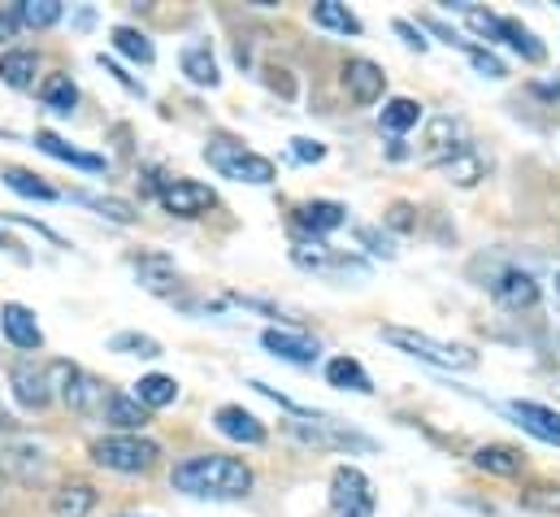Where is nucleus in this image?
<instances>
[{
  "instance_id": "dca6fc26",
  "label": "nucleus",
  "mask_w": 560,
  "mask_h": 517,
  "mask_svg": "<svg viewBox=\"0 0 560 517\" xmlns=\"http://www.w3.org/2000/svg\"><path fill=\"white\" fill-rule=\"evenodd\" d=\"M491 296H496L504 309H535V305H539V279L526 274V270H504V274L491 283Z\"/></svg>"
},
{
  "instance_id": "e433bc0d",
  "label": "nucleus",
  "mask_w": 560,
  "mask_h": 517,
  "mask_svg": "<svg viewBox=\"0 0 560 517\" xmlns=\"http://www.w3.org/2000/svg\"><path fill=\"white\" fill-rule=\"evenodd\" d=\"M74 200L78 205H87V209H96V213H105L109 222H135V205H126V200H113V196H87V192H74Z\"/></svg>"
},
{
  "instance_id": "72a5a7b5",
  "label": "nucleus",
  "mask_w": 560,
  "mask_h": 517,
  "mask_svg": "<svg viewBox=\"0 0 560 517\" xmlns=\"http://www.w3.org/2000/svg\"><path fill=\"white\" fill-rule=\"evenodd\" d=\"M109 353H122V357H144V361H157L161 357V344L153 335H139V331H118L109 340Z\"/></svg>"
},
{
  "instance_id": "c03bdc74",
  "label": "nucleus",
  "mask_w": 560,
  "mask_h": 517,
  "mask_svg": "<svg viewBox=\"0 0 560 517\" xmlns=\"http://www.w3.org/2000/svg\"><path fill=\"white\" fill-rule=\"evenodd\" d=\"M395 35H404V44H409V48H417V52H426V44H430V39L422 35V26H413V22H404V17L395 22Z\"/></svg>"
},
{
  "instance_id": "b1692460",
  "label": "nucleus",
  "mask_w": 560,
  "mask_h": 517,
  "mask_svg": "<svg viewBox=\"0 0 560 517\" xmlns=\"http://www.w3.org/2000/svg\"><path fill=\"white\" fill-rule=\"evenodd\" d=\"M96 509V488L92 483H61L52 492V517H87Z\"/></svg>"
},
{
  "instance_id": "a18cd8bd",
  "label": "nucleus",
  "mask_w": 560,
  "mask_h": 517,
  "mask_svg": "<svg viewBox=\"0 0 560 517\" xmlns=\"http://www.w3.org/2000/svg\"><path fill=\"white\" fill-rule=\"evenodd\" d=\"M100 65H105V74H113L122 87H131V91H139V96H144V83H135V78H131V74H126L118 61H105V57H100Z\"/></svg>"
},
{
  "instance_id": "f3484780",
  "label": "nucleus",
  "mask_w": 560,
  "mask_h": 517,
  "mask_svg": "<svg viewBox=\"0 0 560 517\" xmlns=\"http://www.w3.org/2000/svg\"><path fill=\"white\" fill-rule=\"evenodd\" d=\"M35 148L48 152V157H57V161H65V165H74V170H87V174H105V170H109L105 157L83 152V148H70V144H65L61 135H52V131H35Z\"/></svg>"
},
{
  "instance_id": "5701e85b",
  "label": "nucleus",
  "mask_w": 560,
  "mask_h": 517,
  "mask_svg": "<svg viewBox=\"0 0 560 517\" xmlns=\"http://www.w3.org/2000/svg\"><path fill=\"white\" fill-rule=\"evenodd\" d=\"M422 100H413V96H391V100H382V109H378V122H382V131H391V135H404V131H413L417 122H422Z\"/></svg>"
},
{
  "instance_id": "f704fd0d",
  "label": "nucleus",
  "mask_w": 560,
  "mask_h": 517,
  "mask_svg": "<svg viewBox=\"0 0 560 517\" xmlns=\"http://www.w3.org/2000/svg\"><path fill=\"white\" fill-rule=\"evenodd\" d=\"M0 179H4V187H13L17 196H31V200H57V192H52L39 174H31V170H4Z\"/></svg>"
},
{
  "instance_id": "2eb2a0df",
  "label": "nucleus",
  "mask_w": 560,
  "mask_h": 517,
  "mask_svg": "<svg viewBox=\"0 0 560 517\" xmlns=\"http://www.w3.org/2000/svg\"><path fill=\"white\" fill-rule=\"evenodd\" d=\"M0 331L22 353H39L44 348V331H39V322H35V313L26 305H4L0 309Z\"/></svg>"
},
{
  "instance_id": "de8ad7c7",
  "label": "nucleus",
  "mask_w": 560,
  "mask_h": 517,
  "mask_svg": "<svg viewBox=\"0 0 560 517\" xmlns=\"http://www.w3.org/2000/svg\"><path fill=\"white\" fill-rule=\"evenodd\" d=\"M0 431H17V418H13L4 405H0Z\"/></svg>"
},
{
  "instance_id": "39448f33",
  "label": "nucleus",
  "mask_w": 560,
  "mask_h": 517,
  "mask_svg": "<svg viewBox=\"0 0 560 517\" xmlns=\"http://www.w3.org/2000/svg\"><path fill=\"white\" fill-rule=\"evenodd\" d=\"M92 461L113 475H148L161 461V444L144 435H105L92 444Z\"/></svg>"
},
{
  "instance_id": "4c0bfd02",
  "label": "nucleus",
  "mask_w": 560,
  "mask_h": 517,
  "mask_svg": "<svg viewBox=\"0 0 560 517\" xmlns=\"http://www.w3.org/2000/svg\"><path fill=\"white\" fill-rule=\"evenodd\" d=\"M135 266H139V283L153 287V292H166L174 283V266L166 257H139Z\"/></svg>"
},
{
  "instance_id": "ddd939ff",
  "label": "nucleus",
  "mask_w": 560,
  "mask_h": 517,
  "mask_svg": "<svg viewBox=\"0 0 560 517\" xmlns=\"http://www.w3.org/2000/svg\"><path fill=\"white\" fill-rule=\"evenodd\" d=\"M261 348H266L270 357H279V361H291V366H313L317 353H321L317 340H308V335H300V331H279V327L261 331Z\"/></svg>"
},
{
  "instance_id": "9b49d317",
  "label": "nucleus",
  "mask_w": 560,
  "mask_h": 517,
  "mask_svg": "<svg viewBox=\"0 0 560 517\" xmlns=\"http://www.w3.org/2000/svg\"><path fill=\"white\" fill-rule=\"evenodd\" d=\"M9 387H13V401L22 405V409H48V401H52V387H48V370L44 366H35V361H17V366H9Z\"/></svg>"
},
{
  "instance_id": "f8f14e48",
  "label": "nucleus",
  "mask_w": 560,
  "mask_h": 517,
  "mask_svg": "<svg viewBox=\"0 0 560 517\" xmlns=\"http://www.w3.org/2000/svg\"><path fill=\"white\" fill-rule=\"evenodd\" d=\"M343 87H348V96H352L356 104H374V100H382V91H387V74H382V65L369 61V57H348V65H343Z\"/></svg>"
},
{
  "instance_id": "58836bf2",
  "label": "nucleus",
  "mask_w": 560,
  "mask_h": 517,
  "mask_svg": "<svg viewBox=\"0 0 560 517\" xmlns=\"http://www.w3.org/2000/svg\"><path fill=\"white\" fill-rule=\"evenodd\" d=\"M352 235H356V244H361V248H369V253H374V257H382V261H391V257L400 253V248H395V239H391L387 231H378V226H356Z\"/></svg>"
},
{
  "instance_id": "4be33fe9",
  "label": "nucleus",
  "mask_w": 560,
  "mask_h": 517,
  "mask_svg": "<svg viewBox=\"0 0 560 517\" xmlns=\"http://www.w3.org/2000/svg\"><path fill=\"white\" fill-rule=\"evenodd\" d=\"M326 383L339 387V392H361V396L374 392V379L365 374V366L356 357H330L326 361Z\"/></svg>"
},
{
  "instance_id": "4468645a",
  "label": "nucleus",
  "mask_w": 560,
  "mask_h": 517,
  "mask_svg": "<svg viewBox=\"0 0 560 517\" xmlns=\"http://www.w3.org/2000/svg\"><path fill=\"white\" fill-rule=\"evenodd\" d=\"M214 427H218V435H227L235 444H253V448L266 444V422L257 414H248L244 405H222L214 414Z\"/></svg>"
},
{
  "instance_id": "603ef678",
  "label": "nucleus",
  "mask_w": 560,
  "mask_h": 517,
  "mask_svg": "<svg viewBox=\"0 0 560 517\" xmlns=\"http://www.w3.org/2000/svg\"><path fill=\"white\" fill-rule=\"evenodd\" d=\"M557 292H560V274H557Z\"/></svg>"
},
{
  "instance_id": "49530a36",
  "label": "nucleus",
  "mask_w": 560,
  "mask_h": 517,
  "mask_svg": "<svg viewBox=\"0 0 560 517\" xmlns=\"http://www.w3.org/2000/svg\"><path fill=\"white\" fill-rule=\"evenodd\" d=\"M413 209L409 205H391V226H400V231H409L413 226V218H409Z\"/></svg>"
},
{
  "instance_id": "09e8293b",
  "label": "nucleus",
  "mask_w": 560,
  "mask_h": 517,
  "mask_svg": "<svg viewBox=\"0 0 560 517\" xmlns=\"http://www.w3.org/2000/svg\"><path fill=\"white\" fill-rule=\"evenodd\" d=\"M0 505H4V475H0Z\"/></svg>"
},
{
  "instance_id": "37998d69",
  "label": "nucleus",
  "mask_w": 560,
  "mask_h": 517,
  "mask_svg": "<svg viewBox=\"0 0 560 517\" xmlns=\"http://www.w3.org/2000/svg\"><path fill=\"white\" fill-rule=\"evenodd\" d=\"M291 157L295 161H321L326 157V144H317V139H291Z\"/></svg>"
},
{
  "instance_id": "bb28decb",
  "label": "nucleus",
  "mask_w": 560,
  "mask_h": 517,
  "mask_svg": "<svg viewBox=\"0 0 560 517\" xmlns=\"http://www.w3.org/2000/svg\"><path fill=\"white\" fill-rule=\"evenodd\" d=\"M183 74H187L196 87H218V83H222V70H218V61H214V52H209L205 44L183 48Z\"/></svg>"
},
{
  "instance_id": "6ab92c4d",
  "label": "nucleus",
  "mask_w": 560,
  "mask_h": 517,
  "mask_svg": "<svg viewBox=\"0 0 560 517\" xmlns=\"http://www.w3.org/2000/svg\"><path fill=\"white\" fill-rule=\"evenodd\" d=\"M474 466L496 479H518L526 470V457L513 444H483V448H474Z\"/></svg>"
},
{
  "instance_id": "393cba45",
  "label": "nucleus",
  "mask_w": 560,
  "mask_h": 517,
  "mask_svg": "<svg viewBox=\"0 0 560 517\" xmlns=\"http://www.w3.org/2000/svg\"><path fill=\"white\" fill-rule=\"evenodd\" d=\"M496 39H504L513 52H522L526 61H544L548 57V48H544V39L531 30V26H522L518 17H500V30H496Z\"/></svg>"
},
{
  "instance_id": "9d476101",
  "label": "nucleus",
  "mask_w": 560,
  "mask_h": 517,
  "mask_svg": "<svg viewBox=\"0 0 560 517\" xmlns=\"http://www.w3.org/2000/svg\"><path fill=\"white\" fill-rule=\"evenodd\" d=\"M465 148H474L470 144V131H465V122L461 118H430V126H426V144H422V161L426 165H448L452 157H461Z\"/></svg>"
},
{
  "instance_id": "a211bd4d",
  "label": "nucleus",
  "mask_w": 560,
  "mask_h": 517,
  "mask_svg": "<svg viewBox=\"0 0 560 517\" xmlns=\"http://www.w3.org/2000/svg\"><path fill=\"white\" fill-rule=\"evenodd\" d=\"M295 222L317 239V235H330V231H339L343 222H348V209L339 205V200H304L300 209H295Z\"/></svg>"
},
{
  "instance_id": "8fccbe9b",
  "label": "nucleus",
  "mask_w": 560,
  "mask_h": 517,
  "mask_svg": "<svg viewBox=\"0 0 560 517\" xmlns=\"http://www.w3.org/2000/svg\"><path fill=\"white\" fill-rule=\"evenodd\" d=\"M0 248H13V244H9V239H4V235H0Z\"/></svg>"
},
{
  "instance_id": "c85d7f7f",
  "label": "nucleus",
  "mask_w": 560,
  "mask_h": 517,
  "mask_svg": "<svg viewBox=\"0 0 560 517\" xmlns=\"http://www.w3.org/2000/svg\"><path fill=\"white\" fill-rule=\"evenodd\" d=\"M313 22L321 26V30H339V35H361V17L348 9V4H339V0H317L313 4Z\"/></svg>"
},
{
  "instance_id": "7c9ffc66",
  "label": "nucleus",
  "mask_w": 560,
  "mask_h": 517,
  "mask_svg": "<svg viewBox=\"0 0 560 517\" xmlns=\"http://www.w3.org/2000/svg\"><path fill=\"white\" fill-rule=\"evenodd\" d=\"M0 461H4V470H13L22 483H35V479L44 475V453H39V448L9 444V448H0Z\"/></svg>"
},
{
  "instance_id": "f03ea898",
  "label": "nucleus",
  "mask_w": 560,
  "mask_h": 517,
  "mask_svg": "<svg viewBox=\"0 0 560 517\" xmlns=\"http://www.w3.org/2000/svg\"><path fill=\"white\" fill-rule=\"evenodd\" d=\"M205 161H209L222 179L253 183V187H270V183L279 179V170H275V161H270V157H261V152L244 148L240 139H227V135H218V139H209V144H205Z\"/></svg>"
},
{
  "instance_id": "79ce46f5",
  "label": "nucleus",
  "mask_w": 560,
  "mask_h": 517,
  "mask_svg": "<svg viewBox=\"0 0 560 517\" xmlns=\"http://www.w3.org/2000/svg\"><path fill=\"white\" fill-rule=\"evenodd\" d=\"M531 509H548V514H560V488H535L522 496Z\"/></svg>"
},
{
  "instance_id": "ea45409f",
  "label": "nucleus",
  "mask_w": 560,
  "mask_h": 517,
  "mask_svg": "<svg viewBox=\"0 0 560 517\" xmlns=\"http://www.w3.org/2000/svg\"><path fill=\"white\" fill-rule=\"evenodd\" d=\"M465 57H470V65H474L483 78H504V74H509V70H504V61H500L491 48H478V44H470V48H465Z\"/></svg>"
},
{
  "instance_id": "a19ab883",
  "label": "nucleus",
  "mask_w": 560,
  "mask_h": 517,
  "mask_svg": "<svg viewBox=\"0 0 560 517\" xmlns=\"http://www.w3.org/2000/svg\"><path fill=\"white\" fill-rule=\"evenodd\" d=\"M422 26L430 30V35H439L443 44H452V48H470V39L456 30V26H448V22H439V17H422Z\"/></svg>"
},
{
  "instance_id": "20e7f679",
  "label": "nucleus",
  "mask_w": 560,
  "mask_h": 517,
  "mask_svg": "<svg viewBox=\"0 0 560 517\" xmlns=\"http://www.w3.org/2000/svg\"><path fill=\"white\" fill-rule=\"evenodd\" d=\"M48 387H52L74 414H83V418H100L105 405H109V396H113L100 379H92V374L78 370L74 361H52V366H48Z\"/></svg>"
},
{
  "instance_id": "a878e982",
  "label": "nucleus",
  "mask_w": 560,
  "mask_h": 517,
  "mask_svg": "<svg viewBox=\"0 0 560 517\" xmlns=\"http://www.w3.org/2000/svg\"><path fill=\"white\" fill-rule=\"evenodd\" d=\"M39 100H44V109H52V113L70 118V113H74V104H78V87H74V78H70V74H48V78L39 83Z\"/></svg>"
},
{
  "instance_id": "7ed1b4c3",
  "label": "nucleus",
  "mask_w": 560,
  "mask_h": 517,
  "mask_svg": "<svg viewBox=\"0 0 560 517\" xmlns=\"http://www.w3.org/2000/svg\"><path fill=\"white\" fill-rule=\"evenodd\" d=\"M382 340L426 366H439V370H474L478 366V353L465 348V344H448V340H435L426 331H409V327H382Z\"/></svg>"
},
{
  "instance_id": "f257e3e1",
  "label": "nucleus",
  "mask_w": 560,
  "mask_h": 517,
  "mask_svg": "<svg viewBox=\"0 0 560 517\" xmlns=\"http://www.w3.org/2000/svg\"><path fill=\"white\" fill-rule=\"evenodd\" d=\"M170 483H174V492H183L192 501H244L253 492V470L240 457L200 453V457L179 461Z\"/></svg>"
},
{
  "instance_id": "c9c22d12",
  "label": "nucleus",
  "mask_w": 560,
  "mask_h": 517,
  "mask_svg": "<svg viewBox=\"0 0 560 517\" xmlns=\"http://www.w3.org/2000/svg\"><path fill=\"white\" fill-rule=\"evenodd\" d=\"M443 170L452 174V183H461V187H474V183L487 174V161H483L474 148H465V152H461V157H452Z\"/></svg>"
},
{
  "instance_id": "412c9836",
  "label": "nucleus",
  "mask_w": 560,
  "mask_h": 517,
  "mask_svg": "<svg viewBox=\"0 0 560 517\" xmlns=\"http://www.w3.org/2000/svg\"><path fill=\"white\" fill-rule=\"evenodd\" d=\"M109 427H118L122 435H139L144 427H148V409L135 401V396H122V392H113L109 396V405H105V414H100Z\"/></svg>"
},
{
  "instance_id": "c756f323",
  "label": "nucleus",
  "mask_w": 560,
  "mask_h": 517,
  "mask_svg": "<svg viewBox=\"0 0 560 517\" xmlns=\"http://www.w3.org/2000/svg\"><path fill=\"white\" fill-rule=\"evenodd\" d=\"M35 74H39V57L17 48V52H4L0 57V78L9 87H35Z\"/></svg>"
},
{
  "instance_id": "1a4fd4ad",
  "label": "nucleus",
  "mask_w": 560,
  "mask_h": 517,
  "mask_svg": "<svg viewBox=\"0 0 560 517\" xmlns=\"http://www.w3.org/2000/svg\"><path fill=\"white\" fill-rule=\"evenodd\" d=\"M157 200H161V209L174 213V218H200V213H209V209L218 205L214 187H205V183H196V179H179V174L157 187Z\"/></svg>"
},
{
  "instance_id": "6e6552de",
  "label": "nucleus",
  "mask_w": 560,
  "mask_h": 517,
  "mask_svg": "<svg viewBox=\"0 0 560 517\" xmlns=\"http://www.w3.org/2000/svg\"><path fill=\"white\" fill-rule=\"evenodd\" d=\"M287 431L300 440V444H313V448H334V453H348V448H361V453H369L374 444L365 440V435H356V431H348V427H339L334 418H295V422H287Z\"/></svg>"
},
{
  "instance_id": "0eeeda50",
  "label": "nucleus",
  "mask_w": 560,
  "mask_h": 517,
  "mask_svg": "<svg viewBox=\"0 0 560 517\" xmlns=\"http://www.w3.org/2000/svg\"><path fill=\"white\" fill-rule=\"evenodd\" d=\"M291 261L308 274H326V279H348V274H365V266L356 257H343L339 248H330L326 239H295L291 244Z\"/></svg>"
},
{
  "instance_id": "2f4dec72",
  "label": "nucleus",
  "mask_w": 560,
  "mask_h": 517,
  "mask_svg": "<svg viewBox=\"0 0 560 517\" xmlns=\"http://www.w3.org/2000/svg\"><path fill=\"white\" fill-rule=\"evenodd\" d=\"M61 13H65V4H61V0H22V4H17V22H22V26H31V30H48V26H57V22H61Z\"/></svg>"
},
{
  "instance_id": "423d86ee",
  "label": "nucleus",
  "mask_w": 560,
  "mask_h": 517,
  "mask_svg": "<svg viewBox=\"0 0 560 517\" xmlns=\"http://www.w3.org/2000/svg\"><path fill=\"white\" fill-rule=\"evenodd\" d=\"M378 509V496H374V483L365 479V470L356 466H339L330 475V514L334 517H374Z\"/></svg>"
},
{
  "instance_id": "3c124183",
  "label": "nucleus",
  "mask_w": 560,
  "mask_h": 517,
  "mask_svg": "<svg viewBox=\"0 0 560 517\" xmlns=\"http://www.w3.org/2000/svg\"><path fill=\"white\" fill-rule=\"evenodd\" d=\"M118 517H144V514H118Z\"/></svg>"
},
{
  "instance_id": "473e14b6",
  "label": "nucleus",
  "mask_w": 560,
  "mask_h": 517,
  "mask_svg": "<svg viewBox=\"0 0 560 517\" xmlns=\"http://www.w3.org/2000/svg\"><path fill=\"white\" fill-rule=\"evenodd\" d=\"M113 48H118L122 57L139 61V65H153V57H157L153 39H148L144 30H135V26H113Z\"/></svg>"
},
{
  "instance_id": "cd10ccee",
  "label": "nucleus",
  "mask_w": 560,
  "mask_h": 517,
  "mask_svg": "<svg viewBox=\"0 0 560 517\" xmlns=\"http://www.w3.org/2000/svg\"><path fill=\"white\" fill-rule=\"evenodd\" d=\"M135 401H139L144 409H170V405L179 401V383H174L170 374H144V379L135 383Z\"/></svg>"
},
{
  "instance_id": "aec40b11",
  "label": "nucleus",
  "mask_w": 560,
  "mask_h": 517,
  "mask_svg": "<svg viewBox=\"0 0 560 517\" xmlns=\"http://www.w3.org/2000/svg\"><path fill=\"white\" fill-rule=\"evenodd\" d=\"M509 414H513L531 435H539V440H548V444H560V414L557 409H548V405H539V401H513V405H509Z\"/></svg>"
}]
</instances>
